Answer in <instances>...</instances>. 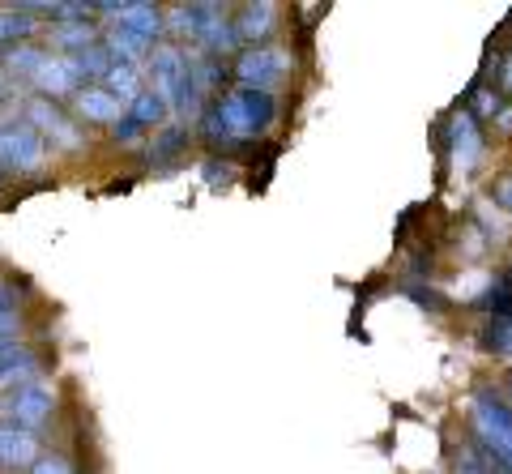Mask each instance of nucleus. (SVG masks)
I'll return each mask as SVG.
<instances>
[{"label": "nucleus", "instance_id": "nucleus-14", "mask_svg": "<svg viewBox=\"0 0 512 474\" xmlns=\"http://www.w3.org/2000/svg\"><path fill=\"white\" fill-rule=\"evenodd\" d=\"M278 26V9L269 5V0H261V5H244L235 18V35L244 43H265L269 35H274Z\"/></svg>", "mask_w": 512, "mask_h": 474}, {"label": "nucleus", "instance_id": "nucleus-11", "mask_svg": "<svg viewBox=\"0 0 512 474\" xmlns=\"http://www.w3.org/2000/svg\"><path fill=\"white\" fill-rule=\"evenodd\" d=\"M116 26L128 30V35H137V39H146L150 47H158V39H163V9L158 5H146V0H124V5L116 9Z\"/></svg>", "mask_w": 512, "mask_h": 474}, {"label": "nucleus", "instance_id": "nucleus-10", "mask_svg": "<svg viewBox=\"0 0 512 474\" xmlns=\"http://www.w3.org/2000/svg\"><path fill=\"white\" fill-rule=\"evenodd\" d=\"M39 457V440L35 432L18 428V423H0V470L5 474H18V470H30Z\"/></svg>", "mask_w": 512, "mask_h": 474}, {"label": "nucleus", "instance_id": "nucleus-21", "mask_svg": "<svg viewBox=\"0 0 512 474\" xmlns=\"http://www.w3.org/2000/svg\"><path fill=\"white\" fill-rule=\"evenodd\" d=\"M128 120H133V124H141V129H158V124H163L167 120V103L163 99H158V94L154 90H141L137 94V99L133 103H128V112H124Z\"/></svg>", "mask_w": 512, "mask_h": 474}, {"label": "nucleus", "instance_id": "nucleus-7", "mask_svg": "<svg viewBox=\"0 0 512 474\" xmlns=\"http://www.w3.org/2000/svg\"><path fill=\"white\" fill-rule=\"evenodd\" d=\"M192 13H197V43L201 47V56H227V52H235V43H239V35H235V18L227 9H218V5H192Z\"/></svg>", "mask_w": 512, "mask_h": 474}, {"label": "nucleus", "instance_id": "nucleus-24", "mask_svg": "<svg viewBox=\"0 0 512 474\" xmlns=\"http://www.w3.org/2000/svg\"><path fill=\"white\" fill-rule=\"evenodd\" d=\"M487 346H491V351H512V321H508V316H495V321L487 325Z\"/></svg>", "mask_w": 512, "mask_h": 474}, {"label": "nucleus", "instance_id": "nucleus-26", "mask_svg": "<svg viewBox=\"0 0 512 474\" xmlns=\"http://www.w3.org/2000/svg\"><path fill=\"white\" fill-rule=\"evenodd\" d=\"M30 474H73V466L64 462V457H56V453H52V457H43V453H39V457H35V466H30Z\"/></svg>", "mask_w": 512, "mask_h": 474}, {"label": "nucleus", "instance_id": "nucleus-28", "mask_svg": "<svg viewBox=\"0 0 512 474\" xmlns=\"http://www.w3.org/2000/svg\"><path fill=\"white\" fill-rule=\"evenodd\" d=\"M500 94H512V56L504 60V73H500Z\"/></svg>", "mask_w": 512, "mask_h": 474}, {"label": "nucleus", "instance_id": "nucleus-16", "mask_svg": "<svg viewBox=\"0 0 512 474\" xmlns=\"http://www.w3.org/2000/svg\"><path fill=\"white\" fill-rule=\"evenodd\" d=\"M77 116L90 120V124H116L124 116V103H116L103 86H86L82 94H77Z\"/></svg>", "mask_w": 512, "mask_h": 474}, {"label": "nucleus", "instance_id": "nucleus-17", "mask_svg": "<svg viewBox=\"0 0 512 474\" xmlns=\"http://www.w3.org/2000/svg\"><path fill=\"white\" fill-rule=\"evenodd\" d=\"M43 60H47V47L18 43V47H5V65H0V73H5L9 82H13V77H26V82H30Z\"/></svg>", "mask_w": 512, "mask_h": 474}, {"label": "nucleus", "instance_id": "nucleus-29", "mask_svg": "<svg viewBox=\"0 0 512 474\" xmlns=\"http://www.w3.org/2000/svg\"><path fill=\"white\" fill-rule=\"evenodd\" d=\"M9 94H13V82H9L5 73H0V103H9Z\"/></svg>", "mask_w": 512, "mask_h": 474}, {"label": "nucleus", "instance_id": "nucleus-2", "mask_svg": "<svg viewBox=\"0 0 512 474\" xmlns=\"http://www.w3.org/2000/svg\"><path fill=\"white\" fill-rule=\"evenodd\" d=\"M218 116H222V129H227V141H239V137H261L269 124L278 116V103L269 90H252V86H235L227 94L214 99Z\"/></svg>", "mask_w": 512, "mask_h": 474}, {"label": "nucleus", "instance_id": "nucleus-25", "mask_svg": "<svg viewBox=\"0 0 512 474\" xmlns=\"http://www.w3.org/2000/svg\"><path fill=\"white\" fill-rule=\"evenodd\" d=\"M141 137H146V129H141V124H133L128 116H120L116 124H111V141H120V146H137Z\"/></svg>", "mask_w": 512, "mask_h": 474}, {"label": "nucleus", "instance_id": "nucleus-8", "mask_svg": "<svg viewBox=\"0 0 512 474\" xmlns=\"http://www.w3.org/2000/svg\"><path fill=\"white\" fill-rule=\"evenodd\" d=\"M286 73H291V56L278 52V47H252V52H244L235 60V77L244 86H252V90L278 86Z\"/></svg>", "mask_w": 512, "mask_h": 474}, {"label": "nucleus", "instance_id": "nucleus-27", "mask_svg": "<svg viewBox=\"0 0 512 474\" xmlns=\"http://www.w3.org/2000/svg\"><path fill=\"white\" fill-rule=\"evenodd\" d=\"M495 201H500V205H504V210L512 214V176H504L500 184H495Z\"/></svg>", "mask_w": 512, "mask_h": 474}, {"label": "nucleus", "instance_id": "nucleus-23", "mask_svg": "<svg viewBox=\"0 0 512 474\" xmlns=\"http://www.w3.org/2000/svg\"><path fill=\"white\" fill-rule=\"evenodd\" d=\"M500 112H504V99H500V90H487V86H483V90H474V112H470L474 120H478V116L495 120Z\"/></svg>", "mask_w": 512, "mask_h": 474}, {"label": "nucleus", "instance_id": "nucleus-12", "mask_svg": "<svg viewBox=\"0 0 512 474\" xmlns=\"http://www.w3.org/2000/svg\"><path fill=\"white\" fill-rule=\"evenodd\" d=\"M39 376V359L35 351L22 342V338H9V342H0V385H30Z\"/></svg>", "mask_w": 512, "mask_h": 474}, {"label": "nucleus", "instance_id": "nucleus-5", "mask_svg": "<svg viewBox=\"0 0 512 474\" xmlns=\"http://www.w3.org/2000/svg\"><path fill=\"white\" fill-rule=\"evenodd\" d=\"M26 124L39 137H52V146H60V150H82L86 146V133L77 129L52 99H30L26 103Z\"/></svg>", "mask_w": 512, "mask_h": 474}, {"label": "nucleus", "instance_id": "nucleus-3", "mask_svg": "<svg viewBox=\"0 0 512 474\" xmlns=\"http://www.w3.org/2000/svg\"><path fill=\"white\" fill-rule=\"evenodd\" d=\"M470 428H474V445L487 449L491 457H500V462L512 470V406L495 389H478L474 393Z\"/></svg>", "mask_w": 512, "mask_h": 474}, {"label": "nucleus", "instance_id": "nucleus-13", "mask_svg": "<svg viewBox=\"0 0 512 474\" xmlns=\"http://www.w3.org/2000/svg\"><path fill=\"white\" fill-rule=\"evenodd\" d=\"M448 141H453V163L457 167H478V158H483V133H478V120L470 112L453 116L448 124Z\"/></svg>", "mask_w": 512, "mask_h": 474}, {"label": "nucleus", "instance_id": "nucleus-18", "mask_svg": "<svg viewBox=\"0 0 512 474\" xmlns=\"http://www.w3.org/2000/svg\"><path fill=\"white\" fill-rule=\"evenodd\" d=\"M99 86H103L116 103H124V107H128V103H133L137 94H141V65H111Z\"/></svg>", "mask_w": 512, "mask_h": 474}, {"label": "nucleus", "instance_id": "nucleus-31", "mask_svg": "<svg viewBox=\"0 0 512 474\" xmlns=\"http://www.w3.org/2000/svg\"><path fill=\"white\" fill-rule=\"evenodd\" d=\"M0 184H5V176H0Z\"/></svg>", "mask_w": 512, "mask_h": 474}, {"label": "nucleus", "instance_id": "nucleus-19", "mask_svg": "<svg viewBox=\"0 0 512 474\" xmlns=\"http://www.w3.org/2000/svg\"><path fill=\"white\" fill-rule=\"evenodd\" d=\"M39 35V22L26 9H0V47H18Z\"/></svg>", "mask_w": 512, "mask_h": 474}, {"label": "nucleus", "instance_id": "nucleus-20", "mask_svg": "<svg viewBox=\"0 0 512 474\" xmlns=\"http://www.w3.org/2000/svg\"><path fill=\"white\" fill-rule=\"evenodd\" d=\"M188 124H167V129H158V137L150 141V163H171V158H180L188 150Z\"/></svg>", "mask_w": 512, "mask_h": 474}, {"label": "nucleus", "instance_id": "nucleus-1", "mask_svg": "<svg viewBox=\"0 0 512 474\" xmlns=\"http://www.w3.org/2000/svg\"><path fill=\"white\" fill-rule=\"evenodd\" d=\"M146 60H150L146 73H150V82H154L150 90L167 103V112H175V116H197L201 107H205V99H201V90H197V77H192V65H188L184 47L158 43Z\"/></svg>", "mask_w": 512, "mask_h": 474}, {"label": "nucleus", "instance_id": "nucleus-4", "mask_svg": "<svg viewBox=\"0 0 512 474\" xmlns=\"http://www.w3.org/2000/svg\"><path fill=\"white\" fill-rule=\"evenodd\" d=\"M47 141L26 120H0V176H43Z\"/></svg>", "mask_w": 512, "mask_h": 474}, {"label": "nucleus", "instance_id": "nucleus-22", "mask_svg": "<svg viewBox=\"0 0 512 474\" xmlns=\"http://www.w3.org/2000/svg\"><path fill=\"white\" fill-rule=\"evenodd\" d=\"M457 474H512V470L500 462V457H491L487 449H478L470 440V445L457 453Z\"/></svg>", "mask_w": 512, "mask_h": 474}, {"label": "nucleus", "instance_id": "nucleus-9", "mask_svg": "<svg viewBox=\"0 0 512 474\" xmlns=\"http://www.w3.org/2000/svg\"><path fill=\"white\" fill-rule=\"evenodd\" d=\"M30 86H35L43 99H52V103H56V99H69V94L77 99V94L86 90V82H82V73H77V65H73L69 56H56V52H47V60L35 69V77H30Z\"/></svg>", "mask_w": 512, "mask_h": 474}, {"label": "nucleus", "instance_id": "nucleus-15", "mask_svg": "<svg viewBox=\"0 0 512 474\" xmlns=\"http://www.w3.org/2000/svg\"><path fill=\"white\" fill-rule=\"evenodd\" d=\"M103 39V30L94 26L90 18L86 22H56L52 26V47H56V56H77V52H86V47H94Z\"/></svg>", "mask_w": 512, "mask_h": 474}, {"label": "nucleus", "instance_id": "nucleus-6", "mask_svg": "<svg viewBox=\"0 0 512 474\" xmlns=\"http://www.w3.org/2000/svg\"><path fill=\"white\" fill-rule=\"evenodd\" d=\"M52 410H56V393L47 389L43 381H30V385H18L5 398V415H9V423H18V428H26V432H35V428H43L47 419H52Z\"/></svg>", "mask_w": 512, "mask_h": 474}, {"label": "nucleus", "instance_id": "nucleus-30", "mask_svg": "<svg viewBox=\"0 0 512 474\" xmlns=\"http://www.w3.org/2000/svg\"><path fill=\"white\" fill-rule=\"evenodd\" d=\"M495 124H500V133H512V112H500V116H495Z\"/></svg>", "mask_w": 512, "mask_h": 474}]
</instances>
